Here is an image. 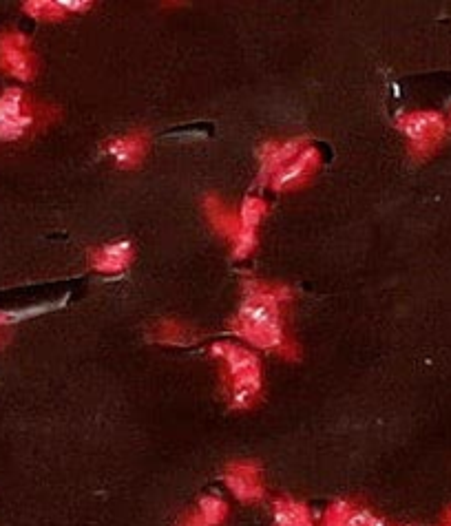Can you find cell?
Listing matches in <instances>:
<instances>
[{"label":"cell","instance_id":"e0dca14e","mask_svg":"<svg viewBox=\"0 0 451 526\" xmlns=\"http://www.w3.org/2000/svg\"><path fill=\"white\" fill-rule=\"evenodd\" d=\"M155 341L164 345H191L197 341V336L177 321H164L155 328Z\"/></svg>","mask_w":451,"mask_h":526},{"label":"cell","instance_id":"8fae6325","mask_svg":"<svg viewBox=\"0 0 451 526\" xmlns=\"http://www.w3.org/2000/svg\"><path fill=\"white\" fill-rule=\"evenodd\" d=\"M91 268L102 275H118L124 272L133 261L131 241H113V244L100 246L91 252Z\"/></svg>","mask_w":451,"mask_h":526},{"label":"cell","instance_id":"7c38bea8","mask_svg":"<svg viewBox=\"0 0 451 526\" xmlns=\"http://www.w3.org/2000/svg\"><path fill=\"white\" fill-rule=\"evenodd\" d=\"M228 520V504L217 496L199 498L195 509L186 511L177 526H224Z\"/></svg>","mask_w":451,"mask_h":526},{"label":"cell","instance_id":"3957f363","mask_svg":"<svg viewBox=\"0 0 451 526\" xmlns=\"http://www.w3.org/2000/svg\"><path fill=\"white\" fill-rule=\"evenodd\" d=\"M398 131L405 135L412 151L418 160L434 155L440 144H443L447 135L445 118L436 111H414L405 113L398 120Z\"/></svg>","mask_w":451,"mask_h":526},{"label":"cell","instance_id":"9c48e42d","mask_svg":"<svg viewBox=\"0 0 451 526\" xmlns=\"http://www.w3.org/2000/svg\"><path fill=\"white\" fill-rule=\"evenodd\" d=\"M308 149V138H292L286 142H268L264 144V149L259 151L261 160V171H259V184H268L272 177H275L283 166H288L295 157Z\"/></svg>","mask_w":451,"mask_h":526},{"label":"cell","instance_id":"7a4b0ae2","mask_svg":"<svg viewBox=\"0 0 451 526\" xmlns=\"http://www.w3.org/2000/svg\"><path fill=\"white\" fill-rule=\"evenodd\" d=\"M213 354L219 356L226 365L230 407H253L261 394V385H264L257 356L248 347H241L237 343H215Z\"/></svg>","mask_w":451,"mask_h":526},{"label":"cell","instance_id":"277c9868","mask_svg":"<svg viewBox=\"0 0 451 526\" xmlns=\"http://www.w3.org/2000/svg\"><path fill=\"white\" fill-rule=\"evenodd\" d=\"M38 113L20 89H7L0 96V140L14 142L34 129Z\"/></svg>","mask_w":451,"mask_h":526},{"label":"cell","instance_id":"8992f818","mask_svg":"<svg viewBox=\"0 0 451 526\" xmlns=\"http://www.w3.org/2000/svg\"><path fill=\"white\" fill-rule=\"evenodd\" d=\"M224 482L230 493L241 502L255 504L266 496L264 478H261V467L253 460L230 462L224 471Z\"/></svg>","mask_w":451,"mask_h":526},{"label":"cell","instance_id":"d6986e66","mask_svg":"<svg viewBox=\"0 0 451 526\" xmlns=\"http://www.w3.org/2000/svg\"><path fill=\"white\" fill-rule=\"evenodd\" d=\"M438 526H451V509H447V511H445V515H443V522H440Z\"/></svg>","mask_w":451,"mask_h":526},{"label":"cell","instance_id":"5bb4252c","mask_svg":"<svg viewBox=\"0 0 451 526\" xmlns=\"http://www.w3.org/2000/svg\"><path fill=\"white\" fill-rule=\"evenodd\" d=\"M91 9V3L85 0H34V3H25V12L40 20H62L69 14H82Z\"/></svg>","mask_w":451,"mask_h":526},{"label":"cell","instance_id":"4fadbf2b","mask_svg":"<svg viewBox=\"0 0 451 526\" xmlns=\"http://www.w3.org/2000/svg\"><path fill=\"white\" fill-rule=\"evenodd\" d=\"M374 522L376 518L363 504L339 500L330 504L328 511H325L321 526H372Z\"/></svg>","mask_w":451,"mask_h":526},{"label":"cell","instance_id":"ac0fdd59","mask_svg":"<svg viewBox=\"0 0 451 526\" xmlns=\"http://www.w3.org/2000/svg\"><path fill=\"white\" fill-rule=\"evenodd\" d=\"M65 303H67V297H65V299H60V301H54V303H40V305H34V308L0 312V328H3V325H14V323H20V321H27V319L40 317V314H45V312H51V310L62 308V305H65Z\"/></svg>","mask_w":451,"mask_h":526},{"label":"cell","instance_id":"2e32d148","mask_svg":"<svg viewBox=\"0 0 451 526\" xmlns=\"http://www.w3.org/2000/svg\"><path fill=\"white\" fill-rule=\"evenodd\" d=\"M272 520L275 526H314L310 509L292 498H277L272 502Z\"/></svg>","mask_w":451,"mask_h":526},{"label":"cell","instance_id":"30bf717a","mask_svg":"<svg viewBox=\"0 0 451 526\" xmlns=\"http://www.w3.org/2000/svg\"><path fill=\"white\" fill-rule=\"evenodd\" d=\"M146 151H149V138L142 131L124 133L107 144V155L115 162V166L124 168V171L140 166L144 162Z\"/></svg>","mask_w":451,"mask_h":526},{"label":"cell","instance_id":"ba28073f","mask_svg":"<svg viewBox=\"0 0 451 526\" xmlns=\"http://www.w3.org/2000/svg\"><path fill=\"white\" fill-rule=\"evenodd\" d=\"M319 164H321V153L314 149V146H308V149H303L288 166H283L281 171L272 177L270 184L279 193L297 191V188L306 186L312 180Z\"/></svg>","mask_w":451,"mask_h":526},{"label":"cell","instance_id":"52a82bcc","mask_svg":"<svg viewBox=\"0 0 451 526\" xmlns=\"http://www.w3.org/2000/svg\"><path fill=\"white\" fill-rule=\"evenodd\" d=\"M266 217V202L259 197H248L239 208V233L233 241V259H246L257 248V228Z\"/></svg>","mask_w":451,"mask_h":526},{"label":"cell","instance_id":"6da1fadb","mask_svg":"<svg viewBox=\"0 0 451 526\" xmlns=\"http://www.w3.org/2000/svg\"><path fill=\"white\" fill-rule=\"evenodd\" d=\"M288 299V288L248 279L244 283V301L233 319V332L259 350L295 359L297 347L288 341L286 328H283L281 303Z\"/></svg>","mask_w":451,"mask_h":526},{"label":"cell","instance_id":"ffe728a7","mask_svg":"<svg viewBox=\"0 0 451 526\" xmlns=\"http://www.w3.org/2000/svg\"><path fill=\"white\" fill-rule=\"evenodd\" d=\"M372 526H385V524H383V522H379V520H376Z\"/></svg>","mask_w":451,"mask_h":526},{"label":"cell","instance_id":"5b68a950","mask_svg":"<svg viewBox=\"0 0 451 526\" xmlns=\"http://www.w3.org/2000/svg\"><path fill=\"white\" fill-rule=\"evenodd\" d=\"M0 69L16 80H31L36 76V58L29 49V40L18 31L0 34Z\"/></svg>","mask_w":451,"mask_h":526},{"label":"cell","instance_id":"9a60e30c","mask_svg":"<svg viewBox=\"0 0 451 526\" xmlns=\"http://www.w3.org/2000/svg\"><path fill=\"white\" fill-rule=\"evenodd\" d=\"M204 210H206V217H208V222H211L215 233L235 241L239 233V215L235 213V210H230L226 204L219 202V197L215 195H208L204 199Z\"/></svg>","mask_w":451,"mask_h":526}]
</instances>
